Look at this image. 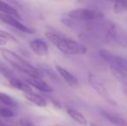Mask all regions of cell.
Segmentation results:
<instances>
[{
  "instance_id": "obj_1",
  "label": "cell",
  "mask_w": 127,
  "mask_h": 126,
  "mask_svg": "<svg viewBox=\"0 0 127 126\" xmlns=\"http://www.w3.org/2000/svg\"><path fill=\"white\" fill-rule=\"evenodd\" d=\"M0 54L9 64L15 67L17 70L25 74L29 77L42 78L43 76V72L41 69L32 66L17 53L8 49H0Z\"/></svg>"
},
{
  "instance_id": "obj_2",
  "label": "cell",
  "mask_w": 127,
  "mask_h": 126,
  "mask_svg": "<svg viewBox=\"0 0 127 126\" xmlns=\"http://www.w3.org/2000/svg\"><path fill=\"white\" fill-rule=\"evenodd\" d=\"M45 35L54 46H55L61 52L64 54L82 55L87 52V47L76 41L64 38L53 32H46Z\"/></svg>"
},
{
  "instance_id": "obj_3",
  "label": "cell",
  "mask_w": 127,
  "mask_h": 126,
  "mask_svg": "<svg viewBox=\"0 0 127 126\" xmlns=\"http://www.w3.org/2000/svg\"><path fill=\"white\" fill-rule=\"evenodd\" d=\"M67 16L74 20L82 23L91 22V21L104 18V14L101 11L87 8L74 9V10H70Z\"/></svg>"
},
{
  "instance_id": "obj_4",
  "label": "cell",
  "mask_w": 127,
  "mask_h": 126,
  "mask_svg": "<svg viewBox=\"0 0 127 126\" xmlns=\"http://www.w3.org/2000/svg\"><path fill=\"white\" fill-rule=\"evenodd\" d=\"M0 72L3 75L9 84L12 86V87L16 88L17 90L24 92V93H29V92H32V86H30L29 83L25 82V81L22 80L19 78H17L15 74L12 72H10L9 69L6 67H0Z\"/></svg>"
},
{
  "instance_id": "obj_5",
  "label": "cell",
  "mask_w": 127,
  "mask_h": 126,
  "mask_svg": "<svg viewBox=\"0 0 127 126\" xmlns=\"http://www.w3.org/2000/svg\"><path fill=\"white\" fill-rule=\"evenodd\" d=\"M99 54L102 59L110 66L127 72V59L126 58L112 54V52L105 49H99Z\"/></svg>"
},
{
  "instance_id": "obj_6",
  "label": "cell",
  "mask_w": 127,
  "mask_h": 126,
  "mask_svg": "<svg viewBox=\"0 0 127 126\" xmlns=\"http://www.w3.org/2000/svg\"><path fill=\"white\" fill-rule=\"evenodd\" d=\"M88 82L91 85V86L93 87V89H94L96 91V93H98L99 96H101L108 104H112V105H117L115 99H112V97L109 94L108 91L105 88V86H104V84L99 80L96 78V76L92 73L88 74Z\"/></svg>"
},
{
  "instance_id": "obj_7",
  "label": "cell",
  "mask_w": 127,
  "mask_h": 126,
  "mask_svg": "<svg viewBox=\"0 0 127 126\" xmlns=\"http://www.w3.org/2000/svg\"><path fill=\"white\" fill-rule=\"evenodd\" d=\"M0 20L4 23V24H8V25L11 26V27L15 28V29H18V30L22 31V32H24V33H27V34L35 33V30H34L33 29L24 25V24H22V23L19 21L18 18L13 17V16L0 13Z\"/></svg>"
},
{
  "instance_id": "obj_8",
  "label": "cell",
  "mask_w": 127,
  "mask_h": 126,
  "mask_svg": "<svg viewBox=\"0 0 127 126\" xmlns=\"http://www.w3.org/2000/svg\"><path fill=\"white\" fill-rule=\"evenodd\" d=\"M27 83L31 86L35 87L38 91L43 92V93H52L54 89L51 86H49L46 81L42 79V78H36V77H29L26 79Z\"/></svg>"
},
{
  "instance_id": "obj_9",
  "label": "cell",
  "mask_w": 127,
  "mask_h": 126,
  "mask_svg": "<svg viewBox=\"0 0 127 126\" xmlns=\"http://www.w3.org/2000/svg\"><path fill=\"white\" fill-rule=\"evenodd\" d=\"M30 47L35 54L44 56L49 52L48 44L42 39H33L30 42Z\"/></svg>"
},
{
  "instance_id": "obj_10",
  "label": "cell",
  "mask_w": 127,
  "mask_h": 126,
  "mask_svg": "<svg viewBox=\"0 0 127 126\" xmlns=\"http://www.w3.org/2000/svg\"><path fill=\"white\" fill-rule=\"evenodd\" d=\"M55 68H56L57 72L59 73V74L62 76V78L65 80V82L67 83L69 86L74 87V88L78 87L79 81L74 74H72L69 71H67V69L61 67V66H56Z\"/></svg>"
},
{
  "instance_id": "obj_11",
  "label": "cell",
  "mask_w": 127,
  "mask_h": 126,
  "mask_svg": "<svg viewBox=\"0 0 127 126\" xmlns=\"http://www.w3.org/2000/svg\"><path fill=\"white\" fill-rule=\"evenodd\" d=\"M102 116L110 123L116 126H127V121L124 118H122L119 115L116 114L113 112H110V111H103L101 112Z\"/></svg>"
},
{
  "instance_id": "obj_12",
  "label": "cell",
  "mask_w": 127,
  "mask_h": 126,
  "mask_svg": "<svg viewBox=\"0 0 127 126\" xmlns=\"http://www.w3.org/2000/svg\"><path fill=\"white\" fill-rule=\"evenodd\" d=\"M24 96L29 102L32 103L33 104L38 106V107H46L48 104L47 100L42 96L33 93V92L24 93Z\"/></svg>"
},
{
  "instance_id": "obj_13",
  "label": "cell",
  "mask_w": 127,
  "mask_h": 126,
  "mask_svg": "<svg viewBox=\"0 0 127 126\" xmlns=\"http://www.w3.org/2000/svg\"><path fill=\"white\" fill-rule=\"evenodd\" d=\"M0 13L13 16V17L18 18L19 20L21 19V16L17 9L12 5H10V3L3 1V0H0Z\"/></svg>"
},
{
  "instance_id": "obj_14",
  "label": "cell",
  "mask_w": 127,
  "mask_h": 126,
  "mask_svg": "<svg viewBox=\"0 0 127 126\" xmlns=\"http://www.w3.org/2000/svg\"><path fill=\"white\" fill-rule=\"evenodd\" d=\"M67 113L68 114V116L72 118L73 120L78 123L79 125L86 126L87 125V120L80 111H76L74 109H72V108H67Z\"/></svg>"
},
{
  "instance_id": "obj_15",
  "label": "cell",
  "mask_w": 127,
  "mask_h": 126,
  "mask_svg": "<svg viewBox=\"0 0 127 126\" xmlns=\"http://www.w3.org/2000/svg\"><path fill=\"white\" fill-rule=\"evenodd\" d=\"M110 70H111V73H112V76H113L118 81H119L121 84L127 86V72L120 70V69H119V68H116V67H112V66H110Z\"/></svg>"
},
{
  "instance_id": "obj_16",
  "label": "cell",
  "mask_w": 127,
  "mask_h": 126,
  "mask_svg": "<svg viewBox=\"0 0 127 126\" xmlns=\"http://www.w3.org/2000/svg\"><path fill=\"white\" fill-rule=\"evenodd\" d=\"M0 103L8 107L17 108L18 106V104L15 99H13L11 96L6 94V93H2V92H0Z\"/></svg>"
},
{
  "instance_id": "obj_17",
  "label": "cell",
  "mask_w": 127,
  "mask_h": 126,
  "mask_svg": "<svg viewBox=\"0 0 127 126\" xmlns=\"http://www.w3.org/2000/svg\"><path fill=\"white\" fill-rule=\"evenodd\" d=\"M113 10L116 14H121L127 10V0H112Z\"/></svg>"
},
{
  "instance_id": "obj_18",
  "label": "cell",
  "mask_w": 127,
  "mask_h": 126,
  "mask_svg": "<svg viewBox=\"0 0 127 126\" xmlns=\"http://www.w3.org/2000/svg\"><path fill=\"white\" fill-rule=\"evenodd\" d=\"M15 116V113L13 111L8 107H1L0 106V118H10Z\"/></svg>"
},
{
  "instance_id": "obj_19",
  "label": "cell",
  "mask_w": 127,
  "mask_h": 126,
  "mask_svg": "<svg viewBox=\"0 0 127 126\" xmlns=\"http://www.w3.org/2000/svg\"><path fill=\"white\" fill-rule=\"evenodd\" d=\"M0 38L6 41V42L9 41V42H18V40L14 35L8 33L7 31L2 30V29H0Z\"/></svg>"
},
{
  "instance_id": "obj_20",
  "label": "cell",
  "mask_w": 127,
  "mask_h": 126,
  "mask_svg": "<svg viewBox=\"0 0 127 126\" xmlns=\"http://www.w3.org/2000/svg\"><path fill=\"white\" fill-rule=\"evenodd\" d=\"M20 125L21 126H33V124L30 120L26 119V118H23L20 120Z\"/></svg>"
},
{
  "instance_id": "obj_21",
  "label": "cell",
  "mask_w": 127,
  "mask_h": 126,
  "mask_svg": "<svg viewBox=\"0 0 127 126\" xmlns=\"http://www.w3.org/2000/svg\"><path fill=\"white\" fill-rule=\"evenodd\" d=\"M0 126H14V125H9V124H6V123H3L0 120Z\"/></svg>"
},
{
  "instance_id": "obj_22",
  "label": "cell",
  "mask_w": 127,
  "mask_h": 126,
  "mask_svg": "<svg viewBox=\"0 0 127 126\" xmlns=\"http://www.w3.org/2000/svg\"><path fill=\"white\" fill-rule=\"evenodd\" d=\"M6 44V41L3 40V39L0 38V46H3V45H5Z\"/></svg>"
},
{
  "instance_id": "obj_23",
  "label": "cell",
  "mask_w": 127,
  "mask_h": 126,
  "mask_svg": "<svg viewBox=\"0 0 127 126\" xmlns=\"http://www.w3.org/2000/svg\"><path fill=\"white\" fill-rule=\"evenodd\" d=\"M90 126H99V125H96V124H94V123H90Z\"/></svg>"
},
{
  "instance_id": "obj_24",
  "label": "cell",
  "mask_w": 127,
  "mask_h": 126,
  "mask_svg": "<svg viewBox=\"0 0 127 126\" xmlns=\"http://www.w3.org/2000/svg\"><path fill=\"white\" fill-rule=\"evenodd\" d=\"M124 91H125V93H126V96H127V88H125V89H124Z\"/></svg>"
},
{
  "instance_id": "obj_25",
  "label": "cell",
  "mask_w": 127,
  "mask_h": 126,
  "mask_svg": "<svg viewBox=\"0 0 127 126\" xmlns=\"http://www.w3.org/2000/svg\"><path fill=\"white\" fill-rule=\"evenodd\" d=\"M33 126H34V125H33Z\"/></svg>"
}]
</instances>
